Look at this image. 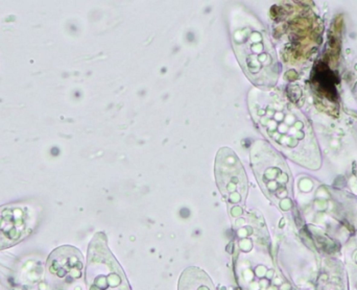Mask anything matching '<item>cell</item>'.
<instances>
[{
	"instance_id": "3957f363",
	"label": "cell",
	"mask_w": 357,
	"mask_h": 290,
	"mask_svg": "<svg viewBox=\"0 0 357 290\" xmlns=\"http://www.w3.org/2000/svg\"><path fill=\"white\" fill-rule=\"evenodd\" d=\"M252 164L261 184L279 198L287 195L289 182L288 170L284 160L269 144L257 141L252 148Z\"/></svg>"
},
{
	"instance_id": "277c9868",
	"label": "cell",
	"mask_w": 357,
	"mask_h": 290,
	"mask_svg": "<svg viewBox=\"0 0 357 290\" xmlns=\"http://www.w3.org/2000/svg\"><path fill=\"white\" fill-rule=\"evenodd\" d=\"M216 176L219 187L228 194L232 203L241 200L242 194L247 191V178L235 153L228 147L222 148L217 153Z\"/></svg>"
},
{
	"instance_id": "5b68a950",
	"label": "cell",
	"mask_w": 357,
	"mask_h": 290,
	"mask_svg": "<svg viewBox=\"0 0 357 290\" xmlns=\"http://www.w3.org/2000/svg\"><path fill=\"white\" fill-rule=\"evenodd\" d=\"M26 210L17 206L0 207V248L16 243L27 228Z\"/></svg>"
},
{
	"instance_id": "6da1fadb",
	"label": "cell",
	"mask_w": 357,
	"mask_h": 290,
	"mask_svg": "<svg viewBox=\"0 0 357 290\" xmlns=\"http://www.w3.org/2000/svg\"><path fill=\"white\" fill-rule=\"evenodd\" d=\"M250 111L263 135L295 162L317 169L320 153L310 123L283 94L270 89L249 94Z\"/></svg>"
},
{
	"instance_id": "7a4b0ae2",
	"label": "cell",
	"mask_w": 357,
	"mask_h": 290,
	"mask_svg": "<svg viewBox=\"0 0 357 290\" xmlns=\"http://www.w3.org/2000/svg\"><path fill=\"white\" fill-rule=\"evenodd\" d=\"M234 50L243 71L257 87L270 89L279 77L275 48L263 29L244 26L233 31Z\"/></svg>"
}]
</instances>
